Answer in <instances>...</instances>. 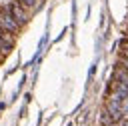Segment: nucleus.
I'll list each match as a JSON object with an SVG mask.
<instances>
[{"label":"nucleus","mask_w":128,"mask_h":126,"mask_svg":"<svg viewBox=\"0 0 128 126\" xmlns=\"http://www.w3.org/2000/svg\"><path fill=\"white\" fill-rule=\"evenodd\" d=\"M114 66H120V68H126V70H128V56L118 54V60H116V64H114Z\"/></svg>","instance_id":"obj_3"},{"label":"nucleus","mask_w":128,"mask_h":126,"mask_svg":"<svg viewBox=\"0 0 128 126\" xmlns=\"http://www.w3.org/2000/svg\"><path fill=\"white\" fill-rule=\"evenodd\" d=\"M0 4H2V6H4V8H6L14 18H16V22H18L22 28H24V26L28 24V20L32 18V14H30V12L20 4V2H16V0H8V2H0Z\"/></svg>","instance_id":"obj_1"},{"label":"nucleus","mask_w":128,"mask_h":126,"mask_svg":"<svg viewBox=\"0 0 128 126\" xmlns=\"http://www.w3.org/2000/svg\"><path fill=\"white\" fill-rule=\"evenodd\" d=\"M112 80L128 86V70L126 68H120V66H114V72H112Z\"/></svg>","instance_id":"obj_2"}]
</instances>
